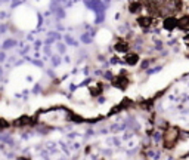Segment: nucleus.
<instances>
[{"label": "nucleus", "instance_id": "f03ea898", "mask_svg": "<svg viewBox=\"0 0 189 160\" xmlns=\"http://www.w3.org/2000/svg\"><path fill=\"white\" fill-rule=\"evenodd\" d=\"M164 27H165L167 30H173L174 27H177V19H176V18H173V16L165 18V21H164Z\"/></svg>", "mask_w": 189, "mask_h": 160}, {"label": "nucleus", "instance_id": "0eeeda50", "mask_svg": "<svg viewBox=\"0 0 189 160\" xmlns=\"http://www.w3.org/2000/svg\"><path fill=\"white\" fill-rule=\"evenodd\" d=\"M115 49H117L118 52H126V50H127V45H126V43H117V45H115Z\"/></svg>", "mask_w": 189, "mask_h": 160}, {"label": "nucleus", "instance_id": "20e7f679", "mask_svg": "<svg viewBox=\"0 0 189 160\" xmlns=\"http://www.w3.org/2000/svg\"><path fill=\"white\" fill-rule=\"evenodd\" d=\"M177 27L179 28H188L189 27V16H182L180 19H177Z\"/></svg>", "mask_w": 189, "mask_h": 160}, {"label": "nucleus", "instance_id": "423d86ee", "mask_svg": "<svg viewBox=\"0 0 189 160\" xmlns=\"http://www.w3.org/2000/svg\"><path fill=\"white\" fill-rule=\"evenodd\" d=\"M137 59H139V56L136 55V53H130V55L126 56V61H127L130 65H135V64L137 62Z\"/></svg>", "mask_w": 189, "mask_h": 160}, {"label": "nucleus", "instance_id": "6e6552de", "mask_svg": "<svg viewBox=\"0 0 189 160\" xmlns=\"http://www.w3.org/2000/svg\"><path fill=\"white\" fill-rule=\"evenodd\" d=\"M81 40H83L84 43H90L92 39H90V36H89V34H83V36H81Z\"/></svg>", "mask_w": 189, "mask_h": 160}, {"label": "nucleus", "instance_id": "39448f33", "mask_svg": "<svg viewBox=\"0 0 189 160\" xmlns=\"http://www.w3.org/2000/svg\"><path fill=\"white\" fill-rule=\"evenodd\" d=\"M130 12L131 13H136V12H139L140 9H142V3L140 2H135V3H130Z\"/></svg>", "mask_w": 189, "mask_h": 160}, {"label": "nucleus", "instance_id": "7ed1b4c3", "mask_svg": "<svg viewBox=\"0 0 189 160\" xmlns=\"http://www.w3.org/2000/svg\"><path fill=\"white\" fill-rule=\"evenodd\" d=\"M137 22H139L140 27L148 28L151 24H152V18H151V16H142V18H139V19H137Z\"/></svg>", "mask_w": 189, "mask_h": 160}, {"label": "nucleus", "instance_id": "1a4fd4ad", "mask_svg": "<svg viewBox=\"0 0 189 160\" xmlns=\"http://www.w3.org/2000/svg\"><path fill=\"white\" fill-rule=\"evenodd\" d=\"M15 43H16L15 40H8V42H5V47H12Z\"/></svg>", "mask_w": 189, "mask_h": 160}, {"label": "nucleus", "instance_id": "9b49d317", "mask_svg": "<svg viewBox=\"0 0 189 160\" xmlns=\"http://www.w3.org/2000/svg\"><path fill=\"white\" fill-rule=\"evenodd\" d=\"M58 49H59L61 52H64V50H65V46H64V45H59V46H58Z\"/></svg>", "mask_w": 189, "mask_h": 160}, {"label": "nucleus", "instance_id": "9d476101", "mask_svg": "<svg viewBox=\"0 0 189 160\" xmlns=\"http://www.w3.org/2000/svg\"><path fill=\"white\" fill-rule=\"evenodd\" d=\"M101 89H102V87H101V86H99V87H98V89H96V92H99V91H101ZM92 92H93V94H92V95H98V94H94V89H92Z\"/></svg>", "mask_w": 189, "mask_h": 160}, {"label": "nucleus", "instance_id": "f257e3e1", "mask_svg": "<svg viewBox=\"0 0 189 160\" xmlns=\"http://www.w3.org/2000/svg\"><path fill=\"white\" fill-rule=\"evenodd\" d=\"M127 79L126 77H123V76H120V77H115V79H112V85L114 86H117V87H120V89H124L126 86H127Z\"/></svg>", "mask_w": 189, "mask_h": 160}]
</instances>
